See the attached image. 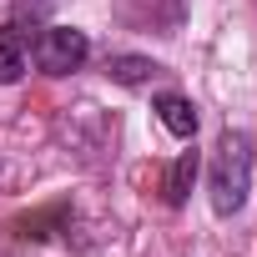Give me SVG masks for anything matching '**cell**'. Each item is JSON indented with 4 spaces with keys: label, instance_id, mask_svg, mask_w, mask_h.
Returning a JSON list of instances; mask_svg holds the SVG:
<instances>
[{
    "label": "cell",
    "instance_id": "cell-2",
    "mask_svg": "<svg viewBox=\"0 0 257 257\" xmlns=\"http://www.w3.org/2000/svg\"><path fill=\"white\" fill-rule=\"evenodd\" d=\"M36 66L46 71V76H71V71H81L86 66V56H91V41H86V31H71V26H46L41 36H36Z\"/></svg>",
    "mask_w": 257,
    "mask_h": 257
},
{
    "label": "cell",
    "instance_id": "cell-4",
    "mask_svg": "<svg viewBox=\"0 0 257 257\" xmlns=\"http://www.w3.org/2000/svg\"><path fill=\"white\" fill-rule=\"evenodd\" d=\"M26 76V26L0 31V86H16Z\"/></svg>",
    "mask_w": 257,
    "mask_h": 257
},
{
    "label": "cell",
    "instance_id": "cell-3",
    "mask_svg": "<svg viewBox=\"0 0 257 257\" xmlns=\"http://www.w3.org/2000/svg\"><path fill=\"white\" fill-rule=\"evenodd\" d=\"M157 116H162V126H167L172 137H182V142H192V137H197V106H192L187 96L162 91V96H157Z\"/></svg>",
    "mask_w": 257,
    "mask_h": 257
},
{
    "label": "cell",
    "instance_id": "cell-5",
    "mask_svg": "<svg viewBox=\"0 0 257 257\" xmlns=\"http://www.w3.org/2000/svg\"><path fill=\"white\" fill-rule=\"evenodd\" d=\"M106 76H111L116 86H147V81L162 76V66L147 61V56H111V61H106Z\"/></svg>",
    "mask_w": 257,
    "mask_h": 257
},
{
    "label": "cell",
    "instance_id": "cell-6",
    "mask_svg": "<svg viewBox=\"0 0 257 257\" xmlns=\"http://www.w3.org/2000/svg\"><path fill=\"white\" fill-rule=\"evenodd\" d=\"M197 152H182L177 162H172V172H167V182H162V197H167V207H182L187 202V192H192V182H197Z\"/></svg>",
    "mask_w": 257,
    "mask_h": 257
},
{
    "label": "cell",
    "instance_id": "cell-1",
    "mask_svg": "<svg viewBox=\"0 0 257 257\" xmlns=\"http://www.w3.org/2000/svg\"><path fill=\"white\" fill-rule=\"evenodd\" d=\"M252 187V137L247 132H222L217 152H212V172H207V192H212V212L217 217H237Z\"/></svg>",
    "mask_w": 257,
    "mask_h": 257
}]
</instances>
